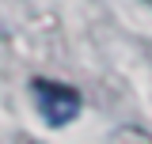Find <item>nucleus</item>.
I'll use <instances>...</instances> for the list:
<instances>
[{
  "instance_id": "obj_1",
  "label": "nucleus",
  "mask_w": 152,
  "mask_h": 144,
  "mask_svg": "<svg viewBox=\"0 0 152 144\" xmlns=\"http://www.w3.org/2000/svg\"><path fill=\"white\" fill-rule=\"evenodd\" d=\"M31 95H34V106L42 114V121L46 125H69L80 118V106H84V99H80V91L72 84H57V80H34L31 84Z\"/></svg>"
}]
</instances>
